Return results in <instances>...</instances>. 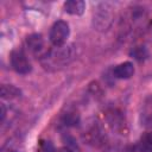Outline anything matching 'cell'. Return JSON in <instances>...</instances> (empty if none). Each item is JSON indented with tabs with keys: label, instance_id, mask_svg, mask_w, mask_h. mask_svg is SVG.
Wrapping results in <instances>:
<instances>
[{
	"label": "cell",
	"instance_id": "obj_1",
	"mask_svg": "<svg viewBox=\"0 0 152 152\" xmlns=\"http://www.w3.org/2000/svg\"><path fill=\"white\" fill-rule=\"evenodd\" d=\"M74 58L72 46H55L53 49H49L44 57L40 59L42 64L45 69H57L62 68L71 62Z\"/></svg>",
	"mask_w": 152,
	"mask_h": 152
},
{
	"label": "cell",
	"instance_id": "obj_2",
	"mask_svg": "<svg viewBox=\"0 0 152 152\" xmlns=\"http://www.w3.org/2000/svg\"><path fill=\"white\" fill-rule=\"evenodd\" d=\"M70 34V28L66 21L57 20L50 28L49 39L53 46H63Z\"/></svg>",
	"mask_w": 152,
	"mask_h": 152
},
{
	"label": "cell",
	"instance_id": "obj_3",
	"mask_svg": "<svg viewBox=\"0 0 152 152\" xmlns=\"http://www.w3.org/2000/svg\"><path fill=\"white\" fill-rule=\"evenodd\" d=\"M10 61L13 70L20 75H26L31 71V63L21 49H14L10 55Z\"/></svg>",
	"mask_w": 152,
	"mask_h": 152
},
{
	"label": "cell",
	"instance_id": "obj_4",
	"mask_svg": "<svg viewBox=\"0 0 152 152\" xmlns=\"http://www.w3.org/2000/svg\"><path fill=\"white\" fill-rule=\"evenodd\" d=\"M26 46L28 48V50L38 56L40 59L44 57V55L48 52L49 49H46L45 46V42L42 37V34L39 33H33V34H30L27 38H26Z\"/></svg>",
	"mask_w": 152,
	"mask_h": 152
},
{
	"label": "cell",
	"instance_id": "obj_5",
	"mask_svg": "<svg viewBox=\"0 0 152 152\" xmlns=\"http://www.w3.org/2000/svg\"><path fill=\"white\" fill-rule=\"evenodd\" d=\"M134 74V65L132 62H124L118 64L114 70H113V75L114 77L119 78V80H127L131 78Z\"/></svg>",
	"mask_w": 152,
	"mask_h": 152
},
{
	"label": "cell",
	"instance_id": "obj_6",
	"mask_svg": "<svg viewBox=\"0 0 152 152\" xmlns=\"http://www.w3.org/2000/svg\"><path fill=\"white\" fill-rule=\"evenodd\" d=\"M86 10V2L82 0H69L64 2V11L72 15H81Z\"/></svg>",
	"mask_w": 152,
	"mask_h": 152
},
{
	"label": "cell",
	"instance_id": "obj_7",
	"mask_svg": "<svg viewBox=\"0 0 152 152\" xmlns=\"http://www.w3.org/2000/svg\"><path fill=\"white\" fill-rule=\"evenodd\" d=\"M62 141H63L65 152H80L78 144H77L76 139L72 135H70L68 133H64L62 135Z\"/></svg>",
	"mask_w": 152,
	"mask_h": 152
},
{
	"label": "cell",
	"instance_id": "obj_8",
	"mask_svg": "<svg viewBox=\"0 0 152 152\" xmlns=\"http://www.w3.org/2000/svg\"><path fill=\"white\" fill-rule=\"evenodd\" d=\"M1 96L4 99H13L20 96V90L11 84H2L1 86Z\"/></svg>",
	"mask_w": 152,
	"mask_h": 152
},
{
	"label": "cell",
	"instance_id": "obj_9",
	"mask_svg": "<svg viewBox=\"0 0 152 152\" xmlns=\"http://www.w3.org/2000/svg\"><path fill=\"white\" fill-rule=\"evenodd\" d=\"M139 144L141 145V147L144 150H146L147 152H152V133H145L140 140Z\"/></svg>",
	"mask_w": 152,
	"mask_h": 152
},
{
	"label": "cell",
	"instance_id": "obj_10",
	"mask_svg": "<svg viewBox=\"0 0 152 152\" xmlns=\"http://www.w3.org/2000/svg\"><path fill=\"white\" fill-rule=\"evenodd\" d=\"M131 55H132L135 59L142 61V59L147 56V51H146V49H145L144 46H137V48H134V49L132 50Z\"/></svg>",
	"mask_w": 152,
	"mask_h": 152
},
{
	"label": "cell",
	"instance_id": "obj_11",
	"mask_svg": "<svg viewBox=\"0 0 152 152\" xmlns=\"http://www.w3.org/2000/svg\"><path fill=\"white\" fill-rule=\"evenodd\" d=\"M39 152H57L55 146L51 144V141L49 140H44L40 142V146H39Z\"/></svg>",
	"mask_w": 152,
	"mask_h": 152
},
{
	"label": "cell",
	"instance_id": "obj_12",
	"mask_svg": "<svg viewBox=\"0 0 152 152\" xmlns=\"http://www.w3.org/2000/svg\"><path fill=\"white\" fill-rule=\"evenodd\" d=\"M78 122V115L76 113H68L64 116V125H76Z\"/></svg>",
	"mask_w": 152,
	"mask_h": 152
},
{
	"label": "cell",
	"instance_id": "obj_13",
	"mask_svg": "<svg viewBox=\"0 0 152 152\" xmlns=\"http://www.w3.org/2000/svg\"><path fill=\"white\" fill-rule=\"evenodd\" d=\"M125 152H147V151L144 150V148L141 147V145L138 142V144H135V145H132V146L127 147Z\"/></svg>",
	"mask_w": 152,
	"mask_h": 152
},
{
	"label": "cell",
	"instance_id": "obj_14",
	"mask_svg": "<svg viewBox=\"0 0 152 152\" xmlns=\"http://www.w3.org/2000/svg\"><path fill=\"white\" fill-rule=\"evenodd\" d=\"M145 115H146V118H147L148 122H152V101H151L150 106L147 107V113H146Z\"/></svg>",
	"mask_w": 152,
	"mask_h": 152
},
{
	"label": "cell",
	"instance_id": "obj_15",
	"mask_svg": "<svg viewBox=\"0 0 152 152\" xmlns=\"http://www.w3.org/2000/svg\"><path fill=\"white\" fill-rule=\"evenodd\" d=\"M12 152H17V151H12Z\"/></svg>",
	"mask_w": 152,
	"mask_h": 152
}]
</instances>
